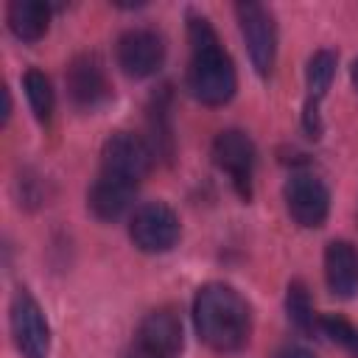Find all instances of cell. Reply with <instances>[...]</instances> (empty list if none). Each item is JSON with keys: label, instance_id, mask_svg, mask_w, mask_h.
<instances>
[{"label": "cell", "instance_id": "6da1fadb", "mask_svg": "<svg viewBox=\"0 0 358 358\" xmlns=\"http://www.w3.org/2000/svg\"><path fill=\"white\" fill-rule=\"evenodd\" d=\"M199 338L215 352H235L249 341L252 313L246 299L224 282H207L193 299Z\"/></svg>", "mask_w": 358, "mask_h": 358}, {"label": "cell", "instance_id": "7a4b0ae2", "mask_svg": "<svg viewBox=\"0 0 358 358\" xmlns=\"http://www.w3.org/2000/svg\"><path fill=\"white\" fill-rule=\"evenodd\" d=\"M190 39V64H187V90L196 101L207 106H221L235 95L238 76L232 59L224 53L213 25L204 17L190 14L187 20Z\"/></svg>", "mask_w": 358, "mask_h": 358}, {"label": "cell", "instance_id": "3957f363", "mask_svg": "<svg viewBox=\"0 0 358 358\" xmlns=\"http://www.w3.org/2000/svg\"><path fill=\"white\" fill-rule=\"evenodd\" d=\"M179 352H182V322L171 308H159L140 319L120 358H179Z\"/></svg>", "mask_w": 358, "mask_h": 358}, {"label": "cell", "instance_id": "277c9868", "mask_svg": "<svg viewBox=\"0 0 358 358\" xmlns=\"http://www.w3.org/2000/svg\"><path fill=\"white\" fill-rule=\"evenodd\" d=\"M151 159H154V154L143 137H137L131 131H115L106 137V143L101 148V173L137 187L140 179L148 173Z\"/></svg>", "mask_w": 358, "mask_h": 358}, {"label": "cell", "instance_id": "5b68a950", "mask_svg": "<svg viewBox=\"0 0 358 358\" xmlns=\"http://www.w3.org/2000/svg\"><path fill=\"white\" fill-rule=\"evenodd\" d=\"M235 14H238L241 36L246 42L255 70L260 76H268L274 67V56H277V28H274L271 11L260 3H238Z\"/></svg>", "mask_w": 358, "mask_h": 358}, {"label": "cell", "instance_id": "8992f818", "mask_svg": "<svg viewBox=\"0 0 358 358\" xmlns=\"http://www.w3.org/2000/svg\"><path fill=\"white\" fill-rule=\"evenodd\" d=\"M11 336L22 358H48L50 355V327L28 291H17L11 299Z\"/></svg>", "mask_w": 358, "mask_h": 358}, {"label": "cell", "instance_id": "52a82bcc", "mask_svg": "<svg viewBox=\"0 0 358 358\" xmlns=\"http://www.w3.org/2000/svg\"><path fill=\"white\" fill-rule=\"evenodd\" d=\"M129 235L140 252L159 255L176 246L179 241V218L176 213L162 201H148L137 207L129 224Z\"/></svg>", "mask_w": 358, "mask_h": 358}, {"label": "cell", "instance_id": "ba28073f", "mask_svg": "<svg viewBox=\"0 0 358 358\" xmlns=\"http://www.w3.org/2000/svg\"><path fill=\"white\" fill-rule=\"evenodd\" d=\"M215 165L232 179L241 199L252 196V176H255V143L241 129H227L213 143Z\"/></svg>", "mask_w": 358, "mask_h": 358}, {"label": "cell", "instance_id": "9c48e42d", "mask_svg": "<svg viewBox=\"0 0 358 358\" xmlns=\"http://www.w3.org/2000/svg\"><path fill=\"white\" fill-rule=\"evenodd\" d=\"M285 207H288L291 218L299 227L316 229V227H322L327 221V213H330V190L313 173H294L285 182Z\"/></svg>", "mask_w": 358, "mask_h": 358}, {"label": "cell", "instance_id": "30bf717a", "mask_svg": "<svg viewBox=\"0 0 358 358\" xmlns=\"http://www.w3.org/2000/svg\"><path fill=\"white\" fill-rule=\"evenodd\" d=\"M115 56H117V67L126 76H131V78H148L165 62V42H162V36L157 31L134 28V31H126L117 39Z\"/></svg>", "mask_w": 358, "mask_h": 358}, {"label": "cell", "instance_id": "8fae6325", "mask_svg": "<svg viewBox=\"0 0 358 358\" xmlns=\"http://www.w3.org/2000/svg\"><path fill=\"white\" fill-rule=\"evenodd\" d=\"M67 92L78 109H98L101 103L109 101L112 87L106 78V70L95 53H81L67 64L64 73Z\"/></svg>", "mask_w": 358, "mask_h": 358}, {"label": "cell", "instance_id": "7c38bea8", "mask_svg": "<svg viewBox=\"0 0 358 358\" xmlns=\"http://www.w3.org/2000/svg\"><path fill=\"white\" fill-rule=\"evenodd\" d=\"M336 53L333 50H316L308 62V98H305V112H302V126L308 131V137H319L322 134V120H319V103L324 101L333 76H336Z\"/></svg>", "mask_w": 358, "mask_h": 358}, {"label": "cell", "instance_id": "4fadbf2b", "mask_svg": "<svg viewBox=\"0 0 358 358\" xmlns=\"http://www.w3.org/2000/svg\"><path fill=\"white\" fill-rule=\"evenodd\" d=\"M324 277H327V288L341 296L350 299L358 294V249L350 241H333L324 249Z\"/></svg>", "mask_w": 358, "mask_h": 358}, {"label": "cell", "instance_id": "5bb4252c", "mask_svg": "<svg viewBox=\"0 0 358 358\" xmlns=\"http://www.w3.org/2000/svg\"><path fill=\"white\" fill-rule=\"evenodd\" d=\"M134 190L137 187L129 185V182H120V179L106 176V173H98V179L87 190V207L98 221H117L129 210Z\"/></svg>", "mask_w": 358, "mask_h": 358}, {"label": "cell", "instance_id": "9a60e30c", "mask_svg": "<svg viewBox=\"0 0 358 358\" xmlns=\"http://www.w3.org/2000/svg\"><path fill=\"white\" fill-rule=\"evenodd\" d=\"M50 8L39 0H14L8 6V28L22 42H36L48 34Z\"/></svg>", "mask_w": 358, "mask_h": 358}, {"label": "cell", "instance_id": "2e32d148", "mask_svg": "<svg viewBox=\"0 0 358 358\" xmlns=\"http://www.w3.org/2000/svg\"><path fill=\"white\" fill-rule=\"evenodd\" d=\"M285 313H288V322H291L302 336H313V333H319V316H316V310H313L310 294H308V288H305L302 280L288 282Z\"/></svg>", "mask_w": 358, "mask_h": 358}, {"label": "cell", "instance_id": "e0dca14e", "mask_svg": "<svg viewBox=\"0 0 358 358\" xmlns=\"http://www.w3.org/2000/svg\"><path fill=\"white\" fill-rule=\"evenodd\" d=\"M148 131H151V154L162 157V159H171L173 154V134H171V126H168V92H159L148 109Z\"/></svg>", "mask_w": 358, "mask_h": 358}, {"label": "cell", "instance_id": "ac0fdd59", "mask_svg": "<svg viewBox=\"0 0 358 358\" xmlns=\"http://www.w3.org/2000/svg\"><path fill=\"white\" fill-rule=\"evenodd\" d=\"M22 87H25V95H28V103H31L36 120L48 123L53 115V90H50L48 76L39 70H28L22 76Z\"/></svg>", "mask_w": 358, "mask_h": 358}, {"label": "cell", "instance_id": "d6986e66", "mask_svg": "<svg viewBox=\"0 0 358 358\" xmlns=\"http://www.w3.org/2000/svg\"><path fill=\"white\" fill-rule=\"evenodd\" d=\"M319 330L324 336H330L336 344H341L344 350H350L352 355H358V330L341 319V316H319Z\"/></svg>", "mask_w": 358, "mask_h": 358}, {"label": "cell", "instance_id": "ffe728a7", "mask_svg": "<svg viewBox=\"0 0 358 358\" xmlns=\"http://www.w3.org/2000/svg\"><path fill=\"white\" fill-rule=\"evenodd\" d=\"M274 358H313V352L305 350V347H285V350H280Z\"/></svg>", "mask_w": 358, "mask_h": 358}, {"label": "cell", "instance_id": "44dd1931", "mask_svg": "<svg viewBox=\"0 0 358 358\" xmlns=\"http://www.w3.org/2000/svg\"><path fill=\"white\" fill-rule=\"evenodd\" d=\"M352 84L358 87V59H355V64H352Z\"/></svg>", "mask_w": 358, "mask_h": 358}]
</instances>
